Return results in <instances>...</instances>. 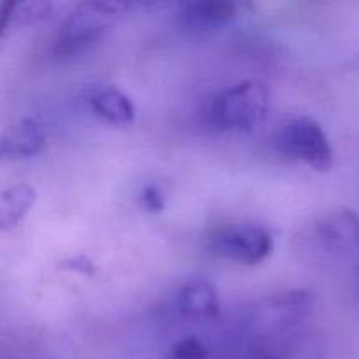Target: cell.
Instances as JSON below:
<instances>
[{
	"label": "cell",
	"mask_w": 359,
	"mask_h": 359,
	"mask_svg": "<svg viewBox=\"0 0 359 359\" xmlns=\"http://www.w3.org/2000/svg\"><path fill=\"white\" fill-rule=\"evenodd\" d=\"M128 4L91 0L83 2L65 18L56 39L55 53L60 58H72L84 53L121 16Z\"/></svg>",
	"instance_id": "obj_1"
},
{
	"label": "cell",
	"mask_w": 359,
	"mask_h": 359,
	"mask_svg": "<svg viewBox=\"0 0 359 359\" xmlns=\"http://www.w3.org/2000/svg\"><path fill=\"white\" fill-rule=\"evenodd\" d=\"M314 294L305 290L270 294L249 309L245 325L255 335H279L304 325L314 314Z\"/></svg>",
	"instance_id": "obj_2"
},
{
	"label": "cell",
	"mask_w": 359,
	"mask_h": 359,
	"mask_svg": "<svg viewBox=\"0 0 359 359\" xmlns=\"http://www.w3.org/2000/svg\"><path fill=\"white\" fill-rule=\"evenodd\" d=\"M270 93L259 81H242L221 91L212 104V119L228 130L248 132L266 118Z\"/></svg>",
	"instance_id": "obj_3"
},
{
	"label": "cell",
	"mask_w": 359,
	"mask_h": 359,
	"mask_svg": "<svg viewBox=\"0 0 359 359\" xmlns=\"http://www.w3.org/2000/svg\"><path fill=\"white\" fill-rule=\"evenodd\" d=\"M277 149L293 160L307 163L314 170H330L333 165V147L328 135L316 119L298 116L290 119L276 137Z\"/></svg>",
	"instance_id": "obj_4"
},
{
	"label": "cell",
	"mask_w": 359,
	"mask_h": 359,
	"mask_svg": "<svg viewBox=\"0 0 359 359\" xmlns=\"http://www.w3.org/2000/svg\"><path fill=\"white\" fill-rule=\"evenodd\" d=\"M209 248L219 258L252 266L272 255L273 237L266 228L258 224H228L210 237Z\"/></svg>",
	"instance_id": "obj_5"
},
{
	"label": "cell",
	"mask_w": 359,
	"mask_h": 359,
	"mask_svg": "<svg viewBox=\"0 0 359 359\" xmlns=\"http://www.w3.org/2000/svg\"><path fill=\"white\" fill-rule=\"evenodd\" d=\"M312 238L321 251L344 255L359 248V216L353 209H337L312 224Z\"/></svg>",
	"instance_id": "obj_6"
},
{
	"label": "cell",
	"mask_w": 359,
	"mask_h": 359,
	"mask_svg": "<svg viewBox=\"0 0 359 359\" xmlns=\"http://www.w3.org/2000/svg\"><path fill=\"white\" fill-rule=\"evenodd\" d=\"M237 4L226 0H200L182 6L177 13L179 27L191 34L219 30L237 16Z\"/></svg>",
	"instance_id": "obj_7"
},
{
	"label": "cell",
	"mask_w": 359,
	"mask_h": 359,
	"mask_svg": "<svg viewBox=\"0 0 359 359\" xmlns=\"http://www.w3.org/2000/svg\"><path fill=\"white\" fill-rule=\"evenodd\" d=\"M46 133L34 119H21L0 135V160L30 158L44 149Z\"/></svg>",
	"instance_id": "obj_8"
},
{
	"label": "cell",
	"mask_w": 359,
	"mask_h": 359,
	"mask_svg": "<svg viewBox=\"0 0 359 359\" xmlns=\"http://www.w3.org/2000/svg\"><path fill=\"white\" fill-rule=\"evenodd\" d=\"M177 309L186 318H212L219 312L217 291L207 279H191L179 290Z\"/></svg>",
	"instance_id": "obj_9"
},
{
	"label": "cell",
	"mask_w": 359,
	"mask_h": 359,
	"mask_svg": "<svg viewBox=\"0 0 359 359\" xmlns=\"http://www.w3.org/2000/svg\"><path fill=\"white\" fill-rule=\"evenodd\" d=\"M90 105L95 114L112 125H128L135 118V107L128 95L116 88H100L90 97Z\"/></svg>",
	"instance_id": "obj_10"
},
{
	"label": "cell",
	"mask_w": 359,
	"mask_h": 359,
	"mask_svg": "<svg viewBox=\"0 0 359 359\" xmlns=\"http://www.w3.org/2000/svg\"><path fill=\"white\" fill-rule=\"evenodd\" d=\"M37 200V193L27 182H18L0 191V230L18 226L30 212Z\"/></svg>",
	"instance_id": "obj_11"
},
{
	"label": "cell",
	"mask_w": 359,
	"mask_h": 359,
	"mask_svg": "<svg viewBox=\"0 0 359 359\" xmlns=\"http://www.w3.org/2000/svg\"><path fill=\"white\" fill-rule=\"evenodd\" d=\"M174 359H207V349L195 337H188L177 342L172 351Z\"/></svg>",
	"instance_id": "obj_12"
},
{
	"label": "cell",
	"mask_w": 359,
	"mask_h": 359,
	"mask_svg": "<svg viewBox=\"0 0 359 359\" xmlns=\"http://www.w3.org/2000/svg\"><path fill=\"white\" fill-rule=\"evenodd\" d=\"M142 203L151 212H160V210H163L165 200L156 186H146L142 189Z\"/></svg>",
	"instance_id": "obj_13"
},
{
	"label": "cell",
	"mask_w": 359,
	"mask_h": 359,
	"mask_svg": "<svg viewBox=\"0 0 359 359\" xmlns=\"http://www.w3.org/2000/svg\"><path fill=\"white\" fill-rule=\"evenodd\" d=\"M18 2H0V35L6 34L9 25L16 18Z\"/></svg>",
	"instance_id": "obj_14"
},
{
	"label": "cell",
	"mask_w": 359,
	"mask_h": 359,
	"mask_svg": "<svg viewBox=\"0 0 359 359\" xmlns=\"http://www.w3.org/2000/svg\"><path fill=\"white\" fill-rule=\"evenodd\" d=\"M67 269H72L77 270V272H83V273H95V265L86 258V256H76V258L69 259L65 263Z\"/></svg>",
	"instance_id": "obj_15"
}]
</instances>
